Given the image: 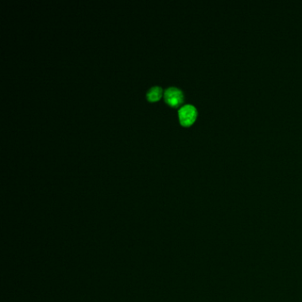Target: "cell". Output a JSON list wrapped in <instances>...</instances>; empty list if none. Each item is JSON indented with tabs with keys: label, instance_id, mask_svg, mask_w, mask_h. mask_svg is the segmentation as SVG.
I'll list each match as a JSON object with an SVG mask.
<instances>
[{
	"label": "cell",
	"instance_id": "3957f363",
	"mask_svg": "<svg viewBox=\"0 0 302 302\" xmlns=\"http://www.w3.org/2000/svg\"><path fill=\"white\" fill-rule=\"evenodd\" d=\"M162 95V89L159 86H154L148 90L146 98L149 101L158 100Z\"/></svg>",
	"mask_w": 302,
	"mask_h": 302
},
{
	"label": "cell",
	"instance_id": "6da1fadb",
	"mask_svg": "<svg viewBox=\"0 0 302 302\" xmlns=\"http://www.w3.org/2000/svg\"><path fill=\"white\" fill-rule=\"evenodd\" d=\"M180 122L184 126H189L194 122L197 116V110L194 106L184 105L178 110Z\"/></svg>",
	"mask_w": 302,
	"mask_h": 302
},
{
	"label": "cell",
	"instance_id": "7a4b0ae2",
	"mask_svg": "<svg viewBox=\"0 0 302 302\" xmlns=\"http://www.w3.org/2000/svg\"><path fill=\"white\" fill-rule=\"evenodd\" d=\"M164 98L168 105L176 106L182 103L184 94L182 90L176 87H170L164 92Z\"/></svg>",
	"mask_w": 302,
	"mask_h": 302
}]
</instances>
